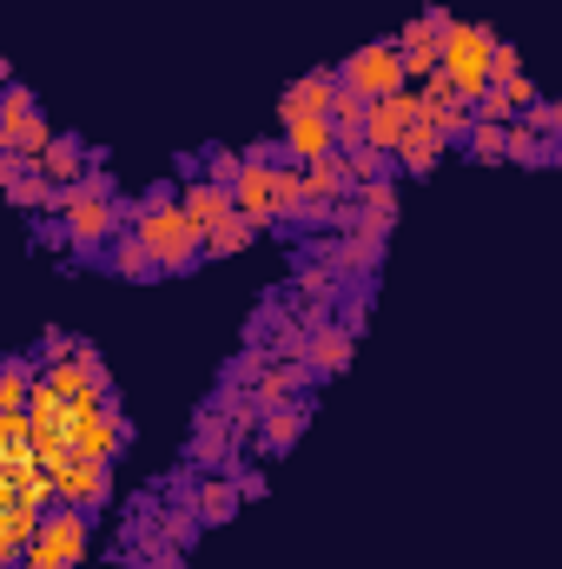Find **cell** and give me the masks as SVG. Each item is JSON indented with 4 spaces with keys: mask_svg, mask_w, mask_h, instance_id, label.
<instances>
[{
    "mask_svg": "<svg viewBox=\"0 0 562 569\" xmlns=\"http://www.w3.org/2000/svg\"><path fill=\"white\" fill-rule=\"evenodd\" d=\"M133 232L152 246L159 272H192L205 259V226L185 206H133Z\"/></svg>",
    "mask_w": 562,
    "mask_h": 569,
    "instance_id": "cell-1",
    "label": "cell"
},
{
    "mask_svg": "<svg viewBox=\"0 0 562 569\" xmlns=\"http://www.w3.org/2000/svg\"><path fill=\"white\" fill-rule=\"evenodd\" d=\"M496 40H503V33H490L483 20H450V27H443V73H450V87H456L470 107L490 93V60H496Z\"/></svg>",
    "mask_w": 562,
    "mask_h": 569,
    "instance_id": "cell-2",
    "label": "cell"
},
{
    "mask_svg": "<svg viewBox=\"0 0 562 569\" xmlns=\"http://www.w3.org/2000/svg\"><path fill=\"white\" fill-rule=\"evenodd\" d=\"M127 437H133V425L120 418V398H113V391H93V398L67 405V450L113 463V457L127 450Z\"/></svg>",
    "mask_w": 562,
    "mask_h": 569,
    "instance_id": "cell-3",
    "label": "cell"
},
{
    "mask_svg": "<svg viewBox=\"0 0 562 569\" xmlns=\"http://www.w3.org/2000/svg\"><path fill=\"white\" fill-rule=\"evenodd\" d=\"M87 550H93V510L53 503V510L40 517V537H33V550H27L20 563L27 569H80Z\"/></svg>",
    "mask_w": 562,
    "mask_h": 569,
    "instance_id": "cell-4",
    "label": "cell"
},
{
    "mask_svg": "<svg viewBox=\"0 0 562 569\" xmlns=\"http://www.w3.org/2000/svg\"><path fill=\"white\" fill-rule=\"evenodd\" d=\"M60 226H67V239H73L80 259H107V246L133 226V206H120L113 192H73V206L60 212Z\"/></svg>",
    "mask_w": 562,
    "mask_h": 569,
    "instance_id": "cell-5",
    "label": "cell"
},
{
    "mask_svg": "<svg viewBox=\"0 0 562 569\" xmlns=\"http://www.w3.org/2000/svg\"><path fill=\"white\" fill-rule=\"evenodd\" d=\"M338 80L351 93H364V100H391V93L411 87V67H404V47L398 40H371V47H358V53L338 60Z\"/></svg>",
    "mask_w": 562,
    "mask_h": 569,
    "instance_id": "cell-6",
    "label": "cell"
},
{
    "mask_svg": "<svg viewBox=\"0 0 562 569\" xmlns=\"http://www.w3.org/2000/svg\"><path fill=\"white\" fill-rule=\"evenodd\" d=\"M47 146H53V120L40 113V100H33L20 80H7V87H0V152L40 159Z\"/></svg>",
    "mask_w": 562,
    "mask_h": 569,
    "instance_id": "cell-7",
    "label": "cell"
},
{
    "mask_svg": "<svg viewBox=\"0 0 562 569\" xmlns=\"http://www.w3.org/2000/svg\"><path fill=\"white\" fill-rule=\"evenodd\" d=\"M0 192L20 206V212H47V219H60V186L40 172V159H27V152H0Z\"/></svg>",
    "mask_w": 562,
    "mask_h": 569,
    "instance_id": "cell-8",
    "label": "cell"
},
{
    "mask_svg": "<svg viewBox=\"0 0 562 569\" xmlns=\"http://www.w3.org/2000/svg\"><path fill=\"white\" fill-rule=\"evenodd\" d=\"M456 13H443V7H423L418 20H404L398 27V47H404V67H411V87H423L436 67H443V27H450Z\"/></svg>",
    "mask_w": 562,
    "mask_h": 569,
    "instance_id": "cell-9",
    "label": "cell"
},
{
    "mask_svg": "<svg viewBox=\"0 0 562 569\" xmlns=\"http://www.w3.org/2000/svg\"><path fill=\"white\" fill-rule=\"evenodd\" d=\"M423 113H430L423 87H404V93H391V100H371V146H384V152L398 159V146H404V133L418 127Z\"/></svg>",
    "mask_w": 562,
    "mask_h": 569,
    "instance_id": "cell-10",
    "label": "cell"
},
{
    "mask_svg": "<svg viewBox=\"0 0 562 569\" xmlns=\"http://www.w3.org/2000/svg\"><path fill=\"white\" fill-rule=\"evenodd\" d=\"M239 430H232V418L219 411V405H205L199 411V430H192V463L199 470H239Z\"/></svg>",
    "mask_w": 562,
    "mask_h": 569,
    "instance_id": "cell-11",
    "label": "cell"
},
{
    "mask_svg": "<svg viewBox=\"0 0 562 569\" xmlns=\"http://www.w3.org/2000/svg\"><path fill=\"white\" fill-rule=\"evenodd\" d=\"M384 239H391V232H344V239H318V246H311V259H318V266H331V272H378Z\"/></svg>",
    "mask_w": 562,
    "mask_h": 569,
    "instance_id": "cell-12",
    "label": "cell"
},
{
    "mask_svg": "<svg viewBox=\"0 0 562 569\" xmlns=\"http://www.w3.org/2000/svg\"><path fill=\"white\" fill-rule=\"evenodd\" d=\"M338 100V67H318V73H298L279 93V127L284 120H311V113H331Z\"/></svg>",
    "mask_w": 562,
    "mask_h": 569,
    "instance_id": "cell-13",
    "label": "cell"
},
{
    "mask_svg": "<svg viewBox=\"0 0 562 569\" xmlns=\"http://www.w3.org/2000/svg\"><path fill=\"white\" fill-rule=\"evenodd\" d=\"M304 192H311V206H344V199H358L351 152H324V159H311V166H304Z\"/></svg>",
    "mask_w": 562,
    "mask_h": 569,
    "instance_id": "cell-14",
    "label": "cell"
},
{
    "mask_svg": "<svg viewBox=\"0 0 562 569\" xmlns=\"http://www.w3.org/2000/svg\"><path fill=\"white\" fill-rule=\"evenodd\" d=\"M232 199H239V212H245V219H259V226H279V192H272V159H252V152H245V172H239V186H232Z\"/></svg>",
    "mask_w": 562,
    "mask_h": 569,
    "instance_id": "cell-15",
    "label": "cell"
},
{
    "mask_svg": "<svg viewBox=\"0 0 562 569\" xmlns=\"http://www.w3.org/2000/svg\"><path fill=\"white\" fill-rule=\"evenodd\" d=\"M279 146H284V159L311 166V159L338 152V127H331V113H311V120H284V127H279Z\"/></svg>",
    "mask_w": 562,
    "mask_h": 569,
    "instance_id": "cell-16",
    "label": "cell"
},
{
    "mask_svg": "<svg viewBox=\"0 0 562 569\" xmlns=\"http://www.w3.org/2000/svg\"><path fill=\"white\" fill-rule=\"evenodd\" d=\"M351 351H358L351 325L324 318V325H311V351H304V365H311V378H338V371L351 365Z\"/></svg>",
    "mask_w": 562,
    "mask_h": 569,
    "instance_id": "cell-17",
    "label": "cell"
},
{
    "mask_svg": "<svg viewBox=\"0 0 562 569\" xmlns=\"http://www.w3.org/2000/svg\"><path fill=\"white\" fill-rule=\"evenodd\" d=\"M239 503H245V490H239V477H232V470H205V477L192 483V510L205 517V530H212V523H232V517H239Z\"/></svg>",
    "mask_w": 562,
    "mask_h": 569,
    "instance_id": "cell-18",
    "label": "cell"
},
{
    "mask_svg": "<svg viewBox=\"0 0 562 569\" xmlns=\"http://www.w3.org/2000/svg\"><path fill=\"white\" fill-rule=\"evenodd\" d=\"M443 152H450V140H443V127H436V120L423 113L418 127L404 133V146H398V172H404V179H430Z\"/></svg>",
    "mask_w": 562,
    "mask_h": 569,
    "instance_id": "cell-19",
    "label": "cell"
},
{
    "mask_svg": "<svg viewBox=\"0 0 562 569\" xmlns=\"http://www.w3.org/2000/svg\"><path fill=\"white\" fill-rule=\"evenodd\" d=\"M40 172H47L53 186H80V179L93 172V146L80 140V133H53V146L40 152Z\"/></svg>",
    "mask_w": 562,
    "mask_h": 569,
    "instance_id": "cell-20",
    "label": "cell"
},
{
    "mask_svg": "<svg viewBox=\"0 0 562 569\" xmlns=\"http://www.w3.org/2000/svg\"><path fill=\"white\" fill-rule=\"evenodd\" d=\"M304 425H311V398H298V405H279V411H265V418H259V443H252V450H265V457H284V450L304 437Z\"/></svg>",
    "mask_w": 562,
    "mask_h": 569,
    "instance_id": "cell-21",
    "label": "cell"
},
{
    "mask_svg": "<svg viewBox=\"0 0 562 569\" xmlns=\"http://www.w3.org/2000/svg\"><path fill=\"white\" fill-rule=\"evenodd\" d=\"M179 206L205 226V232H219L232 212H239V199H232V186H212V179H185V192H179Z\"/></svg>",
    "mask_w": 562,
    "mask_h": 569,
    "instance_id": "cell-22",
    "label": "cell"
},
{
    "mask_svg": "<svg viewBox=\"0 0 562 569\" xmlns=\"http://www.w3.org/2000/svg\"><path fill=\"white\" fill-rule=\"evenodd\" d=\"M40 503H0V563H20L40 537Z\"/></svg>",
    "mask_w": 562,
    "mask_h": 569,
    "instance_id": "cell-23",
    "label": "cell"
},
{
    "mask_svg": "<svg viewBox=\"0 0 562 569\" xmlns=\"http://www.w3.org/2000/svg\"><path fill=\"white\" fill-rule=\"evenodd\" d=\"M304 385H311V365H279L272 358V371L252 385V398H259V411H279V405H298Z\"/></svg>",
    "mask_w": 562,
    "mask_h": 569,
    "instance_id": "cell-24",
    "label": "cell"
},
{
    "mask_svg": "<svg viewBox=\"0 0 562 569\" xmlns=\"http://www.w3.org/2000/svg\"><path fill=\"white\" fill-rule=\"evenodd\" d=\"M107 266L120 272V279H133V284H145V279H159V259H152V246H145L140 232L127 226L113 246H107Z\"/></svg>",
    "mask_w": 562,
    "mask_h": 569,
    "instance_id": "cell-25",
    "label": "cell"
},
{
    "mask_svg": "<svg viewBox=\"0 0 562 569\" xmlns=\"http://www.w3.org/2000/svg\"><path fill=\"white\" fill-rule=\"evenodd\" d=\"M40 385V358H7L0 365V411H27Z\"/></svg>",
    "mask_w": 562,
    "mask_h": 569,
    "instance_id": "cell-26",
    "label": "cell"
},
{
    "mask_svg": "<svg viewBox=\"0 0 562 569\" xmlns=\"http://www.w3.org/2000/svg\"><path fill=\"white\" fill-rule=\"evenodd\" d=\"M259 232H265L259 219H245V212H232V219H225L219 232H205V259H232V252H245V246H252Z\"/></svg>",
    "mask_w": 562,
    "mask_h": 569,
    "instance_id": "cell-27",
    "label": "cell"
},
{
    "mask_svg": "<svg viewBox=\"0 0 562 569\" xmlns=\"http://www.w3.org/2000/svg\"><path fill=\"white\" fill-rule=\"evenodd\" d=\"M265 371H272V345H259V338H252V345L225 365V391H252Z\"/></svg>",
    "mask_w": 562,
    "mask_h": 569,
    "instance_id": "cell-28",
    "label": "cell"
},
{
    "mask_svg": "<svg viewBox=\"0 0 562 569\" xmlns=\"http://www.w3.org/2000/svg\"><path fill=\"white\" fill-rule=\"evenodd\" d=\"M199 530H205V517H199L192 503H165V510H159V537H165V543L192 550V537H199Z\"/></svg>",
    "mask_w": 562,
    "mask_h": 569,
    "instance_id": "cell-29",
    "label": "cell"
},
{
    "mask_svg": "<svg viewBox=\"0 0 562 569\" xmlns=\"http://www.w3.org/2000/svg\"><path fill=\"white\" fill-rule=\"evenodd\" d=\"M510 159H516V166H550V159H556V140H550V133H530V127L516 120V127H510Z\"/></svg>",
    "mask_w": 562,
    "mask_h": 569,
    "instance_id": "cell-30",
    "label": "cell"
},
{
    "mask_svg": "<svg viewBox=\"0 0 562 569\" xmlns=\"http://www.w3.org/2000/svg\"><path fill=\"white\" fill-rule=\"evenodd\" d=\"M199 172H205L212 186H239V172H245V152H232V146H205V152H199Z\"/></svg>",
    "mask_w": 562,
    "mask_h": 569,
    "instance_id": "cell-31",
    "label": "cell"
},
{
    "mask_svg": "<svg viewBox=\"0 0 562 569\" xmlns=\"http://www.w3.org/2000/svg\"><path fill=\"white\" fill-rule=\"evenodd\" d=\"M463 146H470V159H483V166H490V159H510V127H490V120H476Z\"/></svg>",
    "mask_w": 562,
    "mask_h": 569,
    "instance_id": "cell-32",
    "label": "cell"
},
{
    "mask_svg": "<svg viewBox=\"0 0 562 569\" xmlns=\"http://www.w3.org/2000/svg\"><path fill=\"white\" fill-rule=\"evenodd\" d=\"M265 345H272V358H279V365H304V351H311V325H279Z\"/></svg>",
    "mask_w": 562,
    "mask_h": 569,
    "instance_id": "cell-33",
    "label": "cell"
},
{
    "mask_svg": "<svg viewBox=\"0 0 562 569\" xmlns=\"http://www.w3.org/2000/svg\"><path fill=\"white\" fill-rule=\"evenodd\" d=\"M351 172H358V186H364V179H391L398 159H391L384 146H358V152H351Z\"/></svg>",
    "mask_w": 562,
    "mask_h": 569,
    "instance_id": "cell-34",
    "label": "cell"
},
{
    "mask_svg": "<svg viewBox=\"0 0 562 569\" xmlns=\"http://www.w3.org/2000/svg\"><path fill=\"white\" fill-rule=\"evenodd\" d=\"M523 80V47L516 40H496V60H490V87H510Z\"/></svg>",
    "mask_w": 562,
    "mask_h": 569,
    "instance_id": "cell-35",
    "label": "cell"
},
{
    "mask_svg": "<svg viewBox=\"0 0 562 569\" xmlns=\"http://www.w3.org/2000/svg\"><path fill=\"white\" fill-rule=\"evenodd\" d=\"M80 345H87V338H73V331H53V325H47V331H40V365H60V358H80Z\"/></svg>",
    "mask_w": 562,
    "mask_h": 569,
    "instance_id": "cell-36",
    "label": "cell"
},
{
    "mask_svg": "<svg viewBox=\"0 0 562 569\" xmlns=\"http://www.w3.org/2000/svg\"><path fill=\"white\" fill-rule=\"evenodd\" d=\"M476 120H490V127H516V107H510V93H503V87H490V93L476 100Z\"/></svg>",
    "mask_w": 562,
    "mask_h": 569,
    "instance_id": "cell-37",
    "label": "cell"
},
{
    "mask_svg": "<svg viewBox=\"0 0 562 569\" xmlns=\"http://www.w3.org/2000/svg\"><path fill=\"white\" fill-rule=\"evenodd\" d=\"M503 93H510V107H516V120H523V113H530V107H536V100H543V93H536V80H530V73H523V80H510V87H503Z\"/></svg>",
    "mask_w": 562,
    "mask_h": 569,
    "instance_id": "cell-38",
    "label": "cell"
},
{
    "mask_svg": "<svg viewBox=\"0 0 562 569\" xmlns=\"http://www.w3.org/2000/svg\"><path fill=\"white\" fill-rule=\"evenodd\" d=\"M232 477H239V490H245V503H259V497H265V470H245V463H239Z\"/></svg>",
    "mask_w": 562,
    "mask_h": 569,
    "instance_id": "cell-39",
    "label": "cell"
},
{
    "mask_svg": "<svg viewBox=\"0 0 562 569\" xmlns=\"http://www.w3.org/2000/svg\"><path fill=\"white\" fill-rule=\"evenodd\" d=\"M0 569H27V563H0Z\"/></svg>",
    "mask_w": 562,
    "mask_h": 569,
    "instance_id": "cell-40",
    "label": "cell"
},
{
    "mask_svg": "<svg viewBox=\"0 0 562 569\" xmlns=\"http://www.w3.org/2000/svg\"><path fill=\"white\" fill-rule=\"evenodd\" d=\"M556 166H562V140H556Z\"/></svg>",
    "mask_w": 562,
    "mask_h": 569,
    "instance_id": "cell-41",
    "label": "cell"
},
{
    "mask_svg": "<svg viewBox=\"0 0 562 569\" xmlns=\"http://www.w3.org/2000/svg\"><path fill=\"white\" fill-rule=\"evenodd\" d=\"M556 113H562V93H556Z\"/></svg>",
    "mask_w": 562,
    "mask_h": 569,
    "instance_id": "cell-42",
    "label": "cell"
}]
</instances>
